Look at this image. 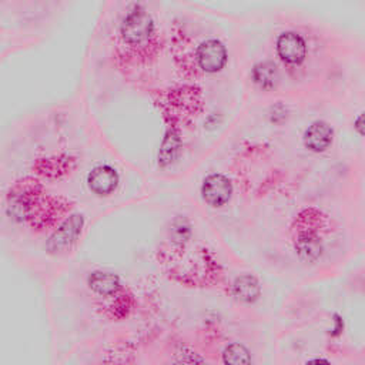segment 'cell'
Listing matches in <instances>:
<instances>
[{
  "label": "cell",
  "mask_w": 365,
  "mask_h": 365,
  "mask_svg": "<svg viewBox=\"0 0 365 365\" xmlns=\"http://www.w3.org/2000/svg\"><path fill=\"white\" fill-rule=\"evenodd\" d=\"M334 131L331 125L325 121H314L304 134V144L308 150L314 153H321L327 150L332 143Z\"/></svg>",
  "instance_id": "cell-7"
},
{
  "label": "cell",
  "mask_w": 365,
  "mask_h": 365,
  "mask_svg": "<svg viewBox=\"0 0 365 365\" xmlns=\"http://www.w3.org/2000/svg\"><path fill=\"white\" fill-rule=\"evenodd\" d=\"M81 227H83V215L73 214L48 238L47 251L50 254H61L70 250L71 245L76 242L77 237L80 235Z\"/></svg>",
  "instance_id": "cell-2"
},
{
  "label": "cell",
  "mask_w": 365,
  "mask_h": 365,
  "mask_svg": "<svg viewBox=\"0 0 365 365\" xmlns=\"http://www.w3.org/2000/svg\"><path fill=\"white\" fill-rule=\"evenodd\" d=\"M154 31V23L150 14L135 6L123 19L120 33L123 40L130 46H143L150 40Z\"/></svg>",
  "instance_id": "cell-1"
},
{
  "label": "cell",
  "mask_w": 365,
  "mask_h": 365,
  "mask_svg": "<svg viewBox=\"0 0 365 365\" xmlns=\"http://www.w3.org/2000/svg\"><path fill=\"white\" fill-rule=\"evenodd\" d=\"M278 74L275 66L269 61H261L252 68V80L261 88H272L277 83Z\"/></svg>",
  "instance_id": "cell-11"
},
{
  "label": "cell",
  "mask_w": 365,
  "mask_h": 365,
  "mask_svg": "<svg viewBox=\"0 0 365 365\" xmlns=\"http://www.w3.org/2000/svg\"><path fill=\"white\" fill-rule=\"evenodd\" d=\"M234 295L242 302H254L259 297V284L255 277L245 274L235 278L232 284Z\"/></svg>",
  "instance_id": "cell-8"
},
{
  "label": "cell",
  "mask_w": 365,
  "mask_h": 365,
  "mask_svg": "<svg viewBox=\"0 0 365 365\" xmlns=\"http://www.w3.org/2000/svg\"><path fill=\"white\" fill-rule=\"evenodd\" d=\"M222 359L225 364H232V365H242V364H250L251 356L248 349L241 345V344H231L224 349Z\"/></svg>",
  "instance_id": "cell-12"
},
{
  "label": "cell",
  "mask_w": 365,
  "mask_h": 365,
  "mask_svg": "<svg viewBox=\"0 0 365 365\" xmlns=\"http://www.w3.org/2000/svg\"><path fill=\"white\" fill-rule=\"evenodd\" d=\"M197 61L205 73L220 71L227 63L225 46L215 38L202 41L197 48Z\"/></svg>",
  "instance_id": "cell-3"
},
{
  "label": "cell",
  "mask_w": 365,
  "mask_h": 365,
  "mask_svg": "<svg viewBox=\"0 0 365 365\" xmlns=\"http://www.w3.org/2000/svg\"><path fill=\"white\" fill-rule=\"evenodd\" d=\"M232 192V187L230 180L222 174H211L208 175L201 187V194L212 207H221L228 202Z\"/></svg>",
  "instance_id": "cell-5"
},
{
  "label": "cell",
  "mask_w": 365,
  "mask_h": 365,
  "mask_svg": "<svg viewBox=\"0 0 365 365\" xmlns=\"http://www.w3.org/2000/svg\"><path fill=\"white\" fill-rule=\"evenodd\" d=\"M88 284L91 289L101 295H111L120 287L118 277L110 272H93L88 278Z\"/></svg>",
  "instance_id": "cell-10"
},
{
  "label": "cell",
  "mask_w": 365,
  "mask_h": 365,
  "mask_svg": "<svg viewBox=\"0 0 365 365\" xmlns=\"http://www.w3.org/2000/svg\"><path fill=\"white\" fill-rule=\"evenodd\" d=\"M355 128L358 130L359 134H362V114L358 115V118H356V121H355Z\"/></svg>",
  "instance_id": "cell-13"
},
{
  "label": "cell",
  "mask_w": 365,
  "mask_h": 365,
  "mask_svg": "<svg viewBox=\"0 0 365 365\" xmlns=\"http://www.w3.org/2000/svg\"><path fill=\"white\" fill-rule=\"evenodd\" d=\"M295 250L302 259L315 261L321 255L322 245L315 234L304 232L295 240Z\"/></svg>",
  "instance_id": "cell-9"
},
{
  "label": "cell",
  "mask_w": 365,
  "mask_h": 365,
  "mask_svg": "<svg viewBox=\"0 0 365 365\" xmlns=\"http://www.w3.org/2000/svg\"><path fill=\"white\" fill-rule=\"evenodd\" d=\"M87 182L93 192L107 195L115 190L118 184V174L110 165H97L90 171Z\"/></svg>",
  "instance_id": "cell-6"
},
{
  "label": "cell",
  "mask_w": 365,
  "mask_h": 365,
  "mask_svg": "<svg viewBox=\"0 0 365 365\" xmlns=\"http://www.w3.org/2000/svg\"><path fill=\"white\" fill-rule=\"evenodd\" d=\"M277 53L284 63L295 66L304 61L307 46L298 33L285 31L281 33L277 38Z\"/></svg>",
  "instance_id": "cell-4"
}]
</instances>
